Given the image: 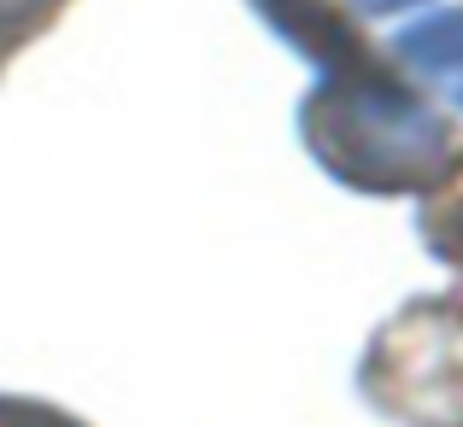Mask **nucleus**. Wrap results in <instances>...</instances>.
Masks as SVG:
<instances>
[{"label": "nucleus", "mask_w": 463, "mask_h": 427, "mask_svg": "<svg viewBox=\"0 0 463 427\" xmlns=\"http://www.w3.org/2000/svg\"><path fill=\"white\" fill-rule=\"evenodd\" d=\"M306 141L340 181H358L375 193L440 176L446 153H452L440 117L375 70H340L311 94Z\"/></svg>", "instance_id": "obj_1"}, {"label": "nucleus", "mask_w": 463, "mask_h": 427, "mask_svg": "<svg viewBox=\"0 0 463 427\" xmlns=\"http://www.w3.org/2000/svg\"><path fill=\"white\" fill-rule=\"evenodd\" d=\"M364 381L393 416L463 427V311H411L375 339Z\"/></svg>", "instance_id": "obj_2"}, {"label": "nucleus", "mask_w": 463, "mask_h": 427, "mask_svg": "<svg viewBox=\"0 0 463 427\" xmlns=\"http://www.w3.org/2000/svg\"><path fill=\"white\" fill-rule=\"evenodd\" d=\"M399 53L411 59V70H429V77H440L446 88L463 82V6L411 23V30L399 35Z\"/></svg>", "instance_id": "obj_3"}, {"label": "nucleus", "mask_w": 463, "mask_h": 427, "mask_svg": "<svg viewBox=\"0 0 463 427\" xmlns=\"http://www.w3.org/2000/svg\"><path fill=\"white\" fill-rule=\"evenodd\" d=\"M35 12H42V0H0V47L18 42V35L30 30Z\"/></svg>", "instance_id": "obj_4"}, {"label": "nucleus", "mask_w": 463, "mask_h": 427, "mask_svg": "<svg viewBox=\"0 0 463 427\" xmlns=\"http://www.w3.org/2000/svg\"><path fill=\"white\" fill-rule=\"evenodd\" d=\"M0 427H71L47 410H24V404H0Z\"/></svg>", "instance_id": "obj_5"}, {"label": "nucleus", "mask_w": 463, "mask_h": 427, "mask_svg": "<svg viewBox=\"0 0 463 427\" xmlns=\"http://www.w3.org/2000/svg\"><path fill=\"white\" fill-rule=\"evenodd\" d=\"M370 18H387V12H405V6H417V0H358Z\"/></svg>", "instance_id": "obj_6"}]
</instances>
